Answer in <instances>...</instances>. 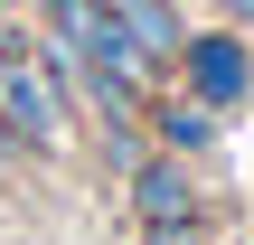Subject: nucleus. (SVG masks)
<instances>
[{
	"label": "nucleus",
	"mask_w": 254,
	"mask_h": 245,
	"mask_svg": "<svg viewBox=\"0 0 254 245\" xmlns=\"http://www.w3.org/2000/svg\"><path fill=\"white\" fill-rule=\"evenodd\" d=\"M236 76H245L236 47H198V85H207V94H236Z\"/></svg>",
	"instance_id": "nucleus-2"
},
{
	"label": "nucleus",
	"mask_w": 254,
	"mask_h": 245,
	"mask_svg": "<svg viewBox=\"0 0 254 245\" xmlns=\"http://www.w3.org/2000/svg\"><path fill=\"white\" fill-rule=\"evenodd\" d=\"M0 104L19 113V132H57V104H47V85H38V76H19L9 57H0Z\"/></svg>",
	"instance_id": "nucleus-1"
}]
</instances>
